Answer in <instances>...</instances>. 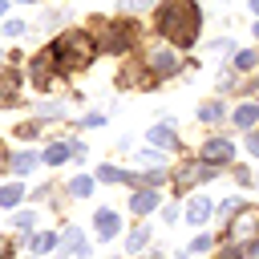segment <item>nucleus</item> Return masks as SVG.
<instances>
[{"instance_id":"nucleus-11","label":"nucleus","mask_w":259,"mask_h":259,"mask_svg":"<svg viewBox=\"0 0 259 259\" xmlns=\"http://www.w3.org/2000/svg\"><path fill=\"white\" fill-rule=\"evenodd\" d=\"M36 162H40V158H36V154H28V150H24V154H16V158H12V170H16V174H28V170H32V166H36Z\"/></svg>"},{"instance_id":"nucleus-13","label":"nucleus","mask_w":259,"mask_h":259,"mask_svg":"<svg viewBox=\"0 0 259 259\" xmlns=\"http://www.w3.org/2000/svg\"><path fill=\"white\" fill-rule=\"evenodd\" d=\"M235 231H239V235H251V231H259V214H255V210H247V214L235 223Z\"/></svg>"},{"instance_id":"nucleus-4","label":"nucleus","mask_w":259,"mask_h":259,"mask_svg":"<svg viewBox=\"0 0 259 259\" xmlns=\"http://www.w3.org/2000/svg\"><path fill=\"white\" fill-rule=\"evenodd\" d=\"M150 69H154V73H162V77H170V73L178 69V61H174V53H170V49H154V53H150Z\"/></svg>"},{"instance_id":"nucleus-25","label":"nucleus","mask_w":259,"mask_h":259,"mask_svg":"<svg viewBox=\"0 0 259 259\" xmlns=\"http://www.w3.org/2000/svg\"><path fill=\"white\" fill-rule=\"evenodd\" d=\"M138 162H142V166H158L162 158H158V154H138Z\"/></svg>"},{"instance_id":"nucleus-14","label":"nucleus","mask_w":259,"mask_h":259,"mask_svg":"<svg viewBox=\"0 0 259 259\" xmlns=\"http://www.w3.org/2000/svg\"><path fill=\"white\" fill-rule=\"evenodd\" d=\"M24 198V190L20 186H0V206H16Z\"/></svg>"},{"instance_id":"nucleus-6","label":"nucleus","mask_w":259,"mask_h":259,"mask_svg":"<svg viewBox=\"0 0 259 259\" xmlns=\"http://www.w3.org/2000/svg\"><path fill=\"white\" fill-rule=\"evenodd\" d=\"M93 223H97V239H113L117 235V214L113 210H97Z\"/></svg>"},{"instance_id":"nucleus-9","label":"nucleus","mask_w":259,"mask_h":259,"mask_svg":"<svg viewBox=\"0 0 259 259\" xmlns=\"http://www.w3.org/2000/svg\"><path fill=\"white\" fill-rule=\"evenodd\" d=\"M255 117H259V105H239L235 109V125H243V130L255 125Z\"/></svg>"},{"instance_id":"nucleus-1","label":"nucleus","mask_w":259,"mask_h":259,"mask_svg":"<svg viewBox=\"0 0 259 259\" xmlns=\"http://www.w3.org/2000/svg\"><path fill=\"white\" fill-rule=\"evenodd\" d=\"M158 28L170 40H178V45L194 40V32H198V8H194V0H166L158 8Z\"/></svg>"},{"instance_id":"nucleus-7","label":"nucleus","mask_w":259,"mask_h":259,"mask_svg":"<svg viewBox=\"0 0 259 259\" xmlns=\"http://www.w3.org/2000/svg\"><path fill=\"white\" fill-rule=\"evenodd\" d=\"M61 251H73V255H85V251H89L77 227H65V239H61Z\"/></svg>"},{"instance_id":"nucleus-21","label":"nucleus","mask_w":259,"mask_h":259,"mask_svg":"<svg viewBox=\"0 0 259 259\" xmlns=\"http://www.w3.org/2000/svg\"><path fill=\"white\" fill-rule=\"evenodd\" d=\"M16 134H20V138H36V134H40V125H36V121H24Z\"/></svg>"},{"instance_id":"nucleus-15","label":"nucleus","mask_w":259,"mask_h":259,"mask_svg":"<svg viewBox=\"0 0 259 259\" xmlns=\"http://www.w3.org/2000/svg\"><path fill=\"white\" fill-rule=\"evenodd\" d=\"M186 214H190V223H202V219H206V214H210V206H206V202H202V198H194V202H190V206H186Z\"/></svg>"},{"instance_id":"nucleus-31","label":"nucleus","mask_w":259,"mask_h":259,"mask_svg":"<svg viewBox=\"0 0 259 259\" xmlns=\"http://www.w3.org/2000/svg\"><path fill=\"white\" fill-rule=\"evenodd\" d=\"M24 4H32V0H24Z\"/></svg>"},{"instance_id":"nucleus-27","label":"nucleus","mask_w":259,"mask_h":259,"mask_svg":"<svg viewBox=\"0 0 259 259\" xmlns=\"http://www.w3.org/2000/svg\"><path fill=\"white\" fill-rule=\"evenodd\" d=\"M4 255H8V243H4V239H0V259H4Z\"/></svg>"},{"instance_id":"nucleus-26","label":"nucleus","mask_w":259,"mask_h":259,"mask_svg":"<svg viewBox=\"0 0 259 259\" xmlns=\"http://www.w3.org/2000/svg\"><path fill=\"white\" fill-rule=\"evenodd\" d=\"M247 146H251V154L259 158V134H251V138H247Z\"/></svg>"},{"instance_id":"nucleus-12","label":"nucleus","mask_w":259,"mask_h":259,"mask_svg":"<svg viewBox=\"0 0 259 259\" xmlns=\"http://www.w3.org/2000/svg\"><path fill=\"white\" fill-rule=\"evenodd\" d=\"M89 190H93V178H85V174H77V178L69 182V194H73V198H85Z\"/></svg>"},{"instance_id":"nucleus-28","label":"nucleus","mask_w":259,"mask_h":259,"mask_svg":"<svg viewBox=\"0 0 259 259\" xmlns=\"http://www.w3.org/2000/svg\"><path fill=\"white\" fill-rule=\"evenodd\" d=\"M4 8H8V0H0V12H4Z\"/></svg>"},{"instance_id":"nucleus-22","label":"nucleus","mask_w":259,"mask_h":259,"mask_svg":"<svg viewBox=\"0 0 259 259\" xmlns=\"http://www.w3.org/2000/svg\"><path fill=\"white\" fill-rule=\"evenodd\" d=\"M219 113H223V105H219V101H214V105H206V109H202V121H214V117H219Z\"/></svg>"},{"instance_id":"nucleus-23","label":"nucleus","mask_w":259,"mask_h":259,"mask_svg":"<svg viewBox=\"0 0 259 259\" xmlns=\"http://www.w3.org/2000/svg\"><path fill=\"white\" fill-rule=\"evenodd\" d=\"M4 32H8V36H20V32H24V24H20V20H8V24H4Z\"/></svg>"},{"instance_id":"nucleus-24","label":"nucleus","mask_w":259,"mask_h":259,"mask_svg":"<svg viewBox=\"0 0 259 259\" xmlns=\"http://www.w3.org/2000/svg\"><path fill=\"white\" fill-rule=\"evenodd\" d=\"M239 69H255V53H239Z\"/></svg>"},{"instance_id":"nucleus-10","label":"nucleus","mask_w":259,"mask_h":259,"mask_svg":"<svg viewBox=\"0 0 259 259\" xmlns=\"http://www.w3.org/2000/svg\"><path fill=\"white\" fill-rule=\"evenodd\" d=\"M150 142H154V146H174L178 138L170 134V125H154V130H150Z\"/></svg>"},{"instance_id":"nucleus-16","label":"nucleus","mask_w":259,"mask_h":259,"mask_svg":"<svg viewBox=\"0 0 259 259\" xmlns=\"http://www.w3.org/2000/svg\"><path fill=\"white\" fill-rule=\"evenodd\" d=\"M146 239H150V231H146V227H138V231L125 239V247H130V251H142V247H146Z\"/></svg>"},{"instance_id":"nucleus-2","label":"nucleus","mask_w":259,"mask_h":259,"mask_svg":"<svg viewBox=\"0 0 259 259\" xmlns=\"http://www.w3.org/2000/svg\"><path fill=\"white\" fill-rule=\"evenodd\" d=\"M53 57L65 61L61 69H81V65H89V57H93V40H89L85 32H69V36H61V40L53 45Z\"/></svg>"},{"instance_id":"nucleus-19","label":"nucleus","mask_w":259,"mask_h":259,"mask_svg":"<svg viewBox=\"0 0 259 259\" xmlns=\"http://www.w3.org/2000/svg\"><path fill=\"white\" fill-rule=\"evenodd\" d=\"M16 227H20V231H32V227H36V214H32V210H20V214H16Z\"/></svg>"},{"instance_id":"nucleus-3","label":"nucleus","mask_w":259,"mask_h":259,"mask_svg":"<svg viewBox=\"0 0 259 259\" xmlns=\"http://www.w3.org/2000/svg\"><path fill=\"white\" fill-rule=\"evenodd\" d=\"M231 154H235V146L227 138H210L202 146V162H231Z\"/></svg>"},{"instance_id":"nucleus-8","label":"nucleus","mask_w":259,"mask_h":259,"mask_svg":"<svg viewBox=\"0 0 259 259\" xmlns=\"http://www.w3.org/2000/svg\"><path fill=\"white\" fill-rule=\"evenodd\" d=\"M69 154H73L69 142H53V146L45 150V162H49V166H61V162H69Z\"/></svg>"},{"instance_id":"nucleus-30","label":"nucleus","mask_w":259,"mask_h":259,"mask_svg":"<svg viewBox=\"0 0 259 259\" xmlns=\"http://www.w3.org/2000/svg\"><path fill=\"white\" fill-rule=\"evenodd\" d=\"M255 36H259V24H255Z\"/></svg>"},{"instance_id":"nucleus-17","label":"nucleus","mask_w":259,"mask_h":259,"mask_svg":"<svg viewBox=\"0 0 259 259\" xmlns=\"http://www.w3.org/2000/svg\"><path fill=\"white\" fill-rule=\"evenodd\" d=\"M49 247H57V235H32V251H49Z\"/></svg>"},{"instance_id":"nucleus-20","label":"nucleus","mask_w":259,"mask_h":259,"mask_svg":"<svg viewBox=\"0 0 259 259\" xmlns=\"http://www.w3.org/2000/svg\"><path fill=\"white\" fill-rule=\"evenodd\" d=\"M36 113H40V117H53V113H65V105H57V101H45Z\"/></svg>"},{"instance_id":"nucleus-5","label":"nucleus","mask_w":259,"mask_h":259,"mask_svg":"<svg viewBox=\"0 0 259 259\" xmlns=\"http://www.w3.org/2000/svg\"><path fill=\"white\" fill-rule=\"evenodd\" d=\"M158 206V190H138L134 198H130V210L134 214H146V210H154Z\"/></svg>"},{"instance_id":"nucleus-29","label":"nucleus","mask_w":259,"mask_h":259,"mask_svg":"<svg viewBox=\"0 0 259 259\" xmlns=\"http://www.w3.org/2000/svg\"><path fill=\"white\" fill-rule=\"evenodd\" d=\"M251 8H255V12H259V0H251Z\"/></svg>"},{"instance_id":"nucleus-18","label":"nucleus","mask_w":259,"mask_h":259,"mask_svg":"<svg viewBox=\"0 0 259 259\" xmlns=\"http://www.w3.org/2000/svg\"><path fill=\"white\" fill-rule=\"evenodd\" d=\"M97 178H101V182H121L125 174H121V170H113V166H101V170H97Z\"/></svg>"}]
</instances>
